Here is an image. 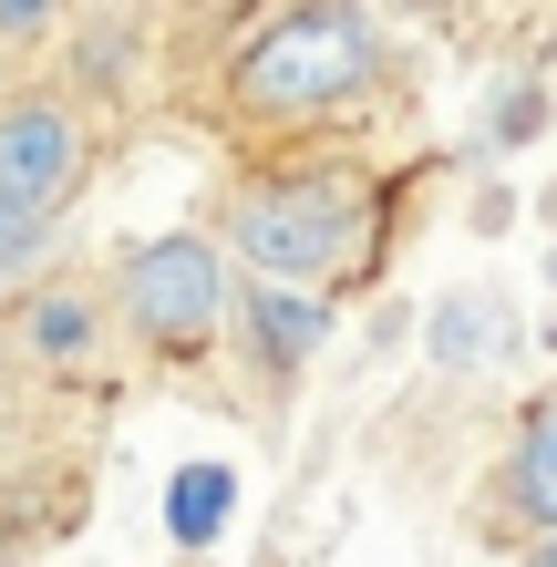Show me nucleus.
Masks as SVG:
<instances>
[{
  "label": "nucleus",
  "instance_id": "1",
  "mask_svg": "<svg viewBox=\"0 0 557 567\" xmlns=\"http://www.w3.org/2000/svg\"><path fill=\"white\" fill-rule=\"evenodd\" d=\"M392 83V31L372 0H258L207 83V124L248 165L320 155Z\"/></svg>",
  "mask_w": 557,
  "mask_h": 567
},
{
  "label": "nucleus",
  "instance_id": "2",
  "mask_svg": "<svg viewBox=\"0 0 557 567\" xmlns=\"http://www.w3.org/2000/svg\"><path fill=\"white\" fill-rule=\"evenodd\" d=\"M207 238L238 258V269H258V279L341 289V279H362V258H372V176L362 165H331V145L248 165V176L217 196Z\"/></svg>",
  "mask_w": 557,
  "mask_h": 567
},
{
  "label": "nucleus",
  "instance_id": "3",
  "mask_svg": "<svg viewBox=\"0 0 557 567\" xmlns=\"http://www.w3.org/2000/svg\"><path fill=\"white\" fill-rule=\"evenodd\" d=\"M114 289V330L124 351L145 361L155 382H207L227 361V299H238V258H227L207 227H176V238H135Z\"/></svg>",
  "mask_w": 557,
  "mask_h": 567
},
{
  "label": "nucleus",
  "instance_id": "4",
  "mask_svg": "<svg viewBox=\"0 0 557 567\" xmlns=\"http://www.w3.org/2000/svg\"><path fill=\"white\" fill-rule=\"evenodd\" d=\"M320 341H331V289H289L238 269V299H227V361H238V403L248 413H289V392L310 382Z\"/></svg>",
  "mask_w": 557,
  "mask_h": 567
},
{
  "label": "nucleus",
  "instance_id": "5",
  "mask_svg": "<svg viewBox=\"0 0 557 567\" xmlns=\"http://www.w3.org/2000/svg\"><path fill=\"white\" fill-rule=\"evenodd\" d=\"M93 176V124L73 93H11L0 104V207H21V217H62L83 196Z\"/></svg>",
  "mask_w": 557,
  "mask_h": 567
},
{
  "label": "nucleus",
  "instance_id": "6",
  "mask_svg": "<svg viewBox=\"0 0 557 567\" xmlns=\"http://www.w3.org/2000/svg\"><path fill=\"white\" fill-rule=\"evenodd\" d=\"M465 516H475V547H516V557H527L537 537H557V382L516 413L496 475L475 485Z\"/></svg>",
  "mask_w": 557,
  "mask_h": 567
},
{
  "label": "nucleus",
  "instance_id": "7",
  "mask_svg": "<svg viewBox=\"0 0 557 567\" xmlns=\"http://www.w3.org/2000/svg\"><path fill=\"white\" fill-rule=\"evenodd\" d=\"M114 341L124 330H114V289L104 279H31L21 310H11V351L42 382H93Z\"/></svg>",
  "mask_w": 557,
  "mask_h": 567
},
{
  "label": "nucleus",
  "instance_id": "8",
  "mask_svg": "<svg viewBox=\"0 0 557 567\" xmlns=\"http://www.w3.org/2000/svg\"><path fill=\"white\" fill-rule=\"evenodd\" d=\"M42 11H52V0H0V31H31Z\"/></svg>",
  "mask_w": 557,
  "mask_h": 567
},
{
  "label": "nucleus",
  "instance_id": "9",
  "mask_svg": "<svg viewBox=\"0 0 557 567\" xmlns=\"http://www.w3.org/2000/svg\"><path fill=\"white\" fill-rule=\"evenodd\" d=\"M527 567H557V537H537V547H527Z\"/></svg>",
  "mask_w": 557,
  "mask_h": 567
}]
</instances>
